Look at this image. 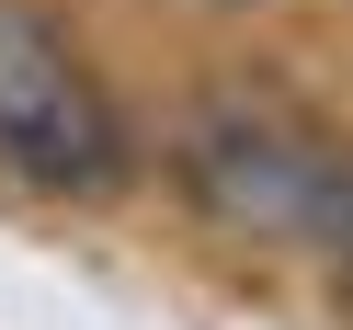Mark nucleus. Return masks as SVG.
Returning <instances> with one entry per match:
<instances>
[{
    "mask_svg": "<svg viewBox=\"0 0 353 330\" xmlns=\"http://www.w3.org/2000/svg\"><path fill=\"white\" fill-rule=\"evenodd\" d=\"M171 183H183L194 216L239 239H307V205L330 183V137L285 125L274 103H239V92H205L183 125H171Z\"/></svg>",
    "mask_w": 353,
    "mask_h": 330,
    "instance_id": "nucleus-1",
    "label": "nucleus"
},
{
    "mask_svg": "<svg viewBox=\"0 0 353 330\" xmlns=\"http://www.w3.org/2000/svg\"><path fill=\"white\" fill-rule=\"evenodd\" d=\"M0 171H23L34 194H114L125 183V125L92 80L69 69L34 12L0 0Z\"/></svg>",
    "mask_w": 353,
    "mask_h": 330,
    "instance_id": "nucleus-2",
    "label": "nucleus"
}]
</instances>
